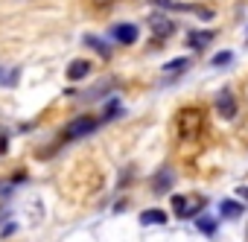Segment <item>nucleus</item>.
Here are the masks:
<instances>
[{"mask_svg":"<svg viewBox=\"0 0 248 242\" xmlns=\"http://www.w3.org/2000/svg\"><path fill=\"white\" fill-rule=\"evenodd\" d=\"M216 111H219L222 120H233L236 117V93L231 88H222L216 93Z\"/></svg>","mask_w":248,"mask_h":242,"instance_id":"obj_3","label":"nucleus"},{"mask_svg":"<svg viewBox=\"0 0 248 242\" xmlns=\"http://www.w3.org/2000/svg\"><path fill=\"white\" fill-rule=\"evenodd\" d=\"M108 35L114 41H120V44H135L138 41V27L135 24H114Z\"/></svg>","mask_w":248,"mask_h":242,"instance_id":"obj_5","label":"nucleus"},{"mask_svg":"<svg viewBox=\"0 0 248 242\" xmlns=\"http://www.w3.org/2000/svg\"><path fill=\"white\" fill-rule=\"evenodd\" d=\"M202 129H204V111H202V108L187 105V108L178 111V117H175V132H178L181 140H193V137H199Z\"/></svg>","mask_w":248,"mask_h":242,"instance_id":"obj_1","label":"nucleus"},{"mask_svg":"<svg viewBox=\"0 0 248 242\" xmlns=\"http://www.w3.org/2000/svg\"><path fill=\"white\" fill-rule=\"evenodd\" d=\"M140 225H167V213L152 207V210H143L140 213Z\"/></svg>","mask_w":248,"mask_h":242,"instance_id":"obj_10","label":"nucleus"},{"mask_svg":"<svg viewBox=\"0 0 248 242\" xmlns=\"http://www.w3.org/2000/svg\"><path fill=\"white\" fill-rule=\"evenodd\" d=\"M96 126H99V120H96V117H76L73 123H67V126H64V137H67V140L85 137V135H91Z\"/></svg>","mask_w":248,"mask_h":242,"instance_id":"obj_2","label":"nucleus"},{"mask_svg":"<svg viewBox=\"0 0 248 242\" xmlns=\"http://www.w3.org/2000/svg\"><path fill=\"white\" fill-rule=\"evenodd\" d=\"M196 227H199L204 236H213V233H216V227H219V222H216V219H210V216H199V219H196Z\"/></svg>","mask_w":248,"mask_h":242,"instance_id":"obj_12","label":"nucleus"},{"mask_svg":"<svg viewBox=\"0 0 248 242\" xmlns=\"http://www.w3.org/2000/svg\"><path fill=\"white\" fill-rule=\"evenodd\" d=\"M91 73V61H85V59H76L70 67H67V79L70 82H79V79H85Z\"/></svg>","mask_w":248,"mask_h":242,"instance_id":"obj_7","label":"nucleus"},{"mask_svg":"<svg viewBox=\"0 0 248 242\" xmlns=\"http://www.w3.org/2000/svg\"><path fill=\"white\" fill-rule=\"evenodd\" d=\"M149 27H152V32H155L158 38H167V35L175 30V24H172L167 15H152V18H149Z\"/></svg>","mask_w":248,"mask_h":242,"instance_id":"obj_6","label":"nucleus"},{"mask_svg":"<svg viewBox=\"0 0 248 242\" xmlns=\"http://www.w3.org/2000/svg\"><path fill=\"white\" fill-rule=\"evenodd\" d=\"M236 196H239V198H245V201H248V187H239V190H236Z\"/></svg>","mask_w":248,"mask_h":242,"instance_id":"obj_18","label":"nucleus"},{"mask_svg":"<svg viewBox=\"0 0 248 242\" xmlns=\"http://www.w3.org/2000/svg\"><path fill=\"white\" fill-rule=\"evenodd\" d=\"M93 3H96V6H99V9H105V6H108V3H111V0H93Z\"/></svg>","mask_w":248,"mask_h":242,"instance_id":"obj_19","label":"nucleus"},{"mask_svg":"<svg viewBox=\"0 0 248 242\" xmlns=\"http://www.w3.org/2000/svg\"><path fill=\"white\" fill-rule=\"evenodd\" d=\"M202 207H204L202 198H196V201H190V198H184V196H175V198H172V210H175L178 219H190V216H196Z\"/></svg>","mask_w":248,"mask_h":242,"instance_id":"obj_4","label":"nucleus"},{"mask_svg":"<svg viewBox=\"0 0 248 242\" xmlns=\"http://www.w3.org/2000/svg\"><path fill=\"white\" fill-rule=\"evenodd\" d=\"M219 213H222V219H239V216L245 213V207H242L239 201L225 198V201H219Z\"/></svg>","mask_w":248,"mask_h":242,"instance_id":"obj_8","label":"nucleus"},{"mask_svg":"<svg viewBox=\"0 0 248 242\" xmlns=\"http://www.w3.org/2000/svg\"><path fill=\"white\" fill-rule=\"evenodd\" d=\"M18 82V70H3L0 67V85H15Z\"/></svg>","mask_w":248,"mask_h":242,"instance_id":"obj_17","label":"nucleus"},{"mask_svg":"<svg viewBox=\"0 0 248 242\" xmlns=\"http://www.w3.org/2000/svg\"><path fill=\"white\" fill-rule=\"evenodd\" d=\"M82 41H85V44H88V47H91V50H96V53H99V56H102V59H108V56H111V47H108V44H105V41H99V38H96V35H85V38H82Z\"/></svg>","mask_w":248,"mask_h":242,"instance_id":"obj_11","label":"nucleus"},{"mask_svg":"<svg viewBox=\"0 0 248 242\" xmlns=\"http://www.w3.org/2000/svg\"><path fill=\"white\" fill-rule=\"evenodd\" d=\"M231 59H233V53H231V50H222V53H216V56L210 59V64H213V67H225Z\"/></svg>","mask_w":248,"mask_h":242,"instance_id":"obj_14","label":"nucleus"},{"mask_svg":"<svg viewBox=\"0 0 248 242\" xmlns=\"http://www.w3.org/2000/svg\"><path fill=\"white\" fill-rule=\"evenodd\" d=\"M170 184H172V172H161V175H158V181H155V193L170 190Z\"/></svg>","mask_w":248,"mask_h":242,"instance_id":"obj_15","label":"nucleus"},{"mask_svg":"<svg viewBox=\"0 0 248 242\" xmlns=\"http://www.w3.org/2000/svg\"><path fill=\"white\" fill-rule=\"evenodd\" d=\"M120 108H123V105H120V99H111V102L105 105V114H102V120H114V117L120 114Z\"/></svg>","mask_w":248,"mask_h":242,"instance_id":"obj_16","label":"nucleus"},{"mask_svg":"<svg viewBox=\"0 0 248 242\" xmlns=\"http://www.w3.org/2000/svg\"><path fill=\"white\" fill-rule=\"evenodd\" d=\"M210 38H213V32H190L187 35V47L190 50H204L210 44Z\"/></svg>","mask_w":248,"mask_h":242,"instance_id":"obj_9","label":"nucleus"},{"mask_svg":"<svg viewBox=\"0 0 248 242\" xmlns=\"http://www.w3.org/2000/svg\"><path fill=\"white\" fill-rule=\"evenodd\" d=\"M190 64V59H172L170 64H164V73H181Z\"/></svg>","mask_w":248,"mask_h":242,"instance_id":"obj_13","label":"nucleus"}]
</instances>
